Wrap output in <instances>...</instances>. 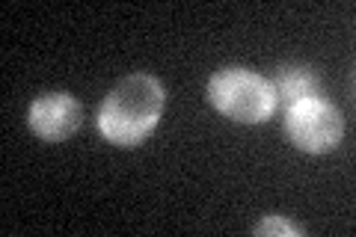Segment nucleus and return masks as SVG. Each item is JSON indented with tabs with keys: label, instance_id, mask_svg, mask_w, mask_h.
<instances>
[{
	"label": "nucleus",
	"instance_id": "obj_4",
	"mask_svg": "<svg viewBox=\"0 0 356 237\" xmlns=\"http://www.w3.org/2000/svg\"><path fill=\"white\" fill-rule=\"evenodd\" d=\"M30 131L44 142H63L81 128L83 107L69 92H44L30 104Z\"/></svg>",
	"mask_w": 356,
	"mask_h": 237
},
{
	"label": "nucleus",
	"instance_id": "obj_2",
	"mask_svg": "<svg viewBox=\"0 0 356 237\" xmlns=\"http://www.w3.org/2000/svg\"><path fill=\"white\" fill-rule=\"evenodd\" d=\"M208 101L226 119L243 122V125H261L276 110V92L270 81L241 65L214 72L208 83Z\"/></svg>",
	"mask_w": 356,
	"mask_h": 237
},
{
	"label": "nucleus",
	"instance_id": "obj_1",
	"mask_svg": "<svg viewBox=\"0 0 356 237\" xmlns=\"http://www.w3.org/2000/svg\"><path fill=\"white\" fill-rule=\"evenodd\" d=\"M163 86L152 74H128L119 81L98 110V131L113 145H140L154 131L163 110Z\"/></svg>",
	"mask_w": 356,
	"mask_h": 237
},
{
	"label": "nucleus",
	"instance_id": "obj_5",
	"mask_svg": "<svg viewBox=\"0 0 356 237\" xmlns=\"http://www.w3.org/2000/svg\"><path fill=\"white\" fill-rule=\"evenodd\" d=\"M273 92H276V107H291V104H300L306 98H321L324 86H321V77L315 74V69L309 65H282L280 72L273 74Z\"/></svg>",
	"mask_w": 356,
	"mask_h": 237
},
{
	"label": "nucleus",
	"instance_id": "obj_6",
	"mask_svg": "<svg viewBox=\"0 0 356 237\" xmlns=\"http://www.w3.org/2000/svg\"><path fill=\"white\" fill-rule=\"evenodd\" d=\"M255 234H288V237H300L303 229L294 222H285L282 217H267L264 222L255 225Z\"/></svg>",
	"mask_w": 356,
	"mask_h": 237
},
{
	"label": "nucleus",
	"instance_id": "obj_3",
	"mask_svg": "<svg viewBox=\"0 0 356 237\" xmlns=\"http://www.w3.org/2000/svg\"><path fill=\"white\" fill-rule=\"evenodd\" d=\"M285 133L297 149L324 154L332 152L344 133V119L327 98H306L285 110Z\"/></svg>",
	"mask_w": 356,
	"mask_h": 237
}]
</instances>
